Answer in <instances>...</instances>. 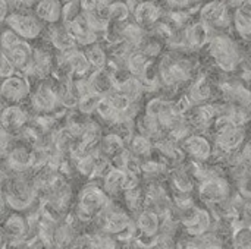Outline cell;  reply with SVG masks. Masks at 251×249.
<instances>
[{"mask_svg":"<svg viewBox=\"0 0 251 249\" xmlns=\"http://www.w3.org/2000/svg\"><path fill=\"white\" fill-rule=\"evenodd\" d=\"M132 15L140 26H154L162 16V10L153 0H143L138 3Z\"/></svg>","mask_w":251,"mask_h":249,"instance_id":"ffe728a7","label":"cell"},{"mask_svg":"<svg viewBox=\"0 0 251 249\" xmlns=\"http://www.w3.org/2000/svg\"><path fill=\"white\" fill-rule=\"evenodd\" d=\"M165 172H166V164L165 163H160V161L153 160V158L143 160V164H141V176L150 178V179H156V178L162 176Z\"/></svg>","mask_w":251,"mask_h":249,"instance_id":"1f68e13d","label":"cell"},{"mask_svg":"<svg viewBox=\"0 0 251 249\" xmlns=\"http://www.w3.org/2000/svg\"><path fill=\"white\" fill-rule=\"evenodd\" d=\"M110 197L97 185H87L81 189L76 201L75 216L79 222H93L109 205Z\"/></svg>","mask_w":251,"mask_h":249,"instance_id":"7a4b0ae2","label":"cell"},{"mask_svg":"<svg viewBox=\"0 0 251 249\" xmlns=\"http://www.w3.org/2000/svg\"><path fill=\"white\" fill-rule=\"evenodd\" d=\"M207 50L216 66L226 73L235 72L244 60L240 45L226 34H213Z\"/></svg>","mask_w":251,"mask_h":249,"instance_id":"6da1fadb","label":"cell"},{"mask_svg":"<svg viewBox=\"0 0 251 249\" xmlns=\"http://www.w3.org/2000/svg\"><path fill=\"white\" fill-rule=\"evenodd\" d=\"M32 163V150L28 145L16 144L4 157V166L10 170V175H26Z\"/></svg>","mask_w":251,"mask_h":249,"instance_id":"8fae6325","label":"cell"},{"mask_svg":"<svg viewBox=\"0 0 251 249\" xmlns=\"http://www.w3.org/2000/svg\"><path fill=\"white\" fill-rule=\"evenodd\" d=\"M49 41L59 53H66L74 48H78V44L75 43L65 23L49 25Z\"/></svg>","mask_w":251,"mask_h":249,"instance_id":"ac0fdd59","label":"cell"},{"mask_svg":"<svg viewBox=\"0 0 251 249\" xmlns=\"http://www.w3.org/2000/svg\"><path fill=\"white\" fill-rule=\"evenodd\" d=\"M137 232L141 236V239L149 241L146 245H149L151 241H154L160 235V226H162V217L150 210H143L137 214L135 219ZM144 245V247H146ZM141 247V248H144Z\"/></svg>","mask_w":251,"mask_h":249,"instance_id":"7c38bea8","label":"cell"},{"mask_svg":"<svg viewBox=\"0 0 251 249\" xmlns=\"http://www.w3.org/2000/svg\"><path fill=\"white\" fill-rule=\"evenodd\" d=\"M137 131L140 135L151 139L153 142L165 138V131H163L162 125L159 123V120L147 113H144L143 116H140L137 119Z\"/></svg>","mask_w":251,"mask_h":249,"instance_id":"7402d4cb","label":"cell"},{"mask_svg":"<svg viewBox=\"0 0 251 249\" xmlns=\"http://www.w3.org/2000/svg\"><path fill=\"white\" fill-rule=\"evenodd\" d=\"M0 73H1V78L3 79H7V78H10L13 75L19 73L18 69H16V66L12 63V60L4 53H1V68H0Z\"/></svg>","mask_w":251,"mask_h":249,"instance_id":"836d02e7","label":"cell"},{"mask_svg":"<svg viewBox=\"0 0 251 249\" xmlns=\"http://www.w3.org/2000/svg\"><path fill=\"white\" fill-rule=\"evenodd\" d=\"M181 147L184 153L197 163H207L215 156V144L204 134L193 132Z\"/></svg>","mask_w":251,"mask_h":249,"instance_id":"30bf717a","label":"cell"},{"mask_svg":"<svg viewBox=\"0 0 251 249\" xmlns=\"http://www.w3.org/2000/svg\"><path fill=\"white\" fill-rule=\"evenodd\" d=\"M28 101H29V107L37 114L54 113L59 107H62L57 81L54 82L47 78V79L37 82V85L32 88V92Z\"/></svg>","mask_w":251,"mask_h":249,"instance_id":"3957f363","label":"cell"},{"mask_svg":"<svg viewBox=\"0 0 251 249\" xmlns=\"http://www.w3.org/2000/svg\"><path fill=\"white\" fill-rule=\"evenodd\" d=\"M131 13H132V12H131V9H129L128 3H126V1H122V0L112 1V3L107 6V15H109V19H110V22H115V23L125 22Z\"/></svg>","mask_w":251,"mask_h":249,"instance_id":"f546056e","label":"cell"},{"mask_svg":"<svg viewBox=\"0 0 251 249\" xmlns=\"http://www.w3.org/2000/svg\"><path fill=\"white\" fill-rule=\"evenodd\" d=\"M29 113L25 107H22L21 104H12V106H6L1 112V123H3V129L9 131L10 134L15 132H21L22 129L26 128L28 122H29Z\"/></svg>","mask_w":251,"mask_h":249,"instance_id":"5bb4252c","label":"cell"},{"mask_svg":"<svg viewBox=\"0 0 251 249\" xmlns=\"http://www.w3.org/2000/svg\"><path fill=\"white\" fill-rule=\"evenodd\" d=\"M28 230H29V225L24 219V216H21L19 213H12L6 219L4 226H3L4 239L10 241V247L13 244H21L28 235Z\"/></svg>","mask_w":251,"mask_h":249,"instance_id":"2e32d148","label":"cell"},{"mask_svg":"<svg viewBox=\"0 0 251 249\" xmlns=\"http://www.w3.org/2000/svg\"><path fill=\"white\" fill-rule=\"evenodd\" d=\"M185 95H187V98L191 101V104L194 107L207 104V101L213 95V88H212V84L207 79V76L201 75L194 82H191V85L188 87Z\"/></svg>","mask_w":251,"mask_h":249,"instance_id":"d6986e66","label":"cell"},{"mask_svg":"<svg viewBox=\"0 0 251 249\" xmlns=\"http://www.w3.org/2000/svg\"><path fill=\"white\" fill-rule=\"evenodd\" d=\"M125 144L126 142L121 135H118L116 132H109L101 138L99 150L104 157L112 160L115 156H118L119 153H122L125 150Z\"/></svg>","mask_w":251,"mask_h":249,"instance_id":"cb8c5ba5","label":"cell"},{"mask_svg":"<svg viewBox=\"0 0 251 249\" xmlns=\"http://www.w3.org/2000/svg\"><path fill=\"white\" fill-rule=\"evenodd\" d=\"M199 197L210 205H222L231 200V185L221 172L199 183Z\"/></svg>","mask_w":251,"mask_h":249,"instance_id":"5b68a950","label":"cell"},{"mask_svg":"<svg viewBox=\"0 0 251 249\" xmlns=\"http://www.w3.org/2000/svg\"><path fill=\"white\" fill-rule=\"evenodd\" d=\"M116 91L121 92L122 95H125L126 98H129L132 103H140L141 98H143V94L146 92L141 79L135 78V76H131V75L118 82V90Z\"/></svg>","mask_w":251,"mask_h":249,"instance_id":"603a6c76","label":"cell"},{"mask_svg":"<svg viewBox=\"0 0 251 249\" xmlns=\"http://www.w3.org/2000/svg\"><path fill=\"white\" fill-rule=\"evenodd\" d=\"M10 60L12 63L16 66L19 73H26L32 65V56H34V47L29 45L28 41L21 40L18 44H15L12 48H9L7 51H3Z\"/></svg>","mask_w":251,"mask_h":249,"instance_id":"9a60e30c","label":"cell"},{"mask_svg":"<svg viewBox=\"0 0 251 249\" xmlns=\"http://www.w3.org/2000/svg\"><path fill=\"white\" fill-rule=\"evenodd\" d=\"M153 63L151 59H149L141 50H134L129 57L126 59V66L125 69L128 70V73L131 76L135 78H141L144 75V72L147 70V68Z\"/></svg>","mask_w":251,"mask_h":249,"instance_id":"d4e9b609","label":"cell"},{"mask_svg":"<svg viewBox=\"0 0 251 249\" xmlns=\"http://www.w3.org/2000/svg\"><path fill=\"white\" fill-rule=\"evenodd\" d=\"M128 173L116 167H110L103 176V189L109 197H116L119 192H125Z\"/></svg>","mask_w":251,"mask_h":249,"instance_id":"44dd1931","label":"cell"},{"mask_svg":"<svg viewBox=\"0 0 251 249\" xmlns=\"http://www.w3.org/2000/svg\"><path fill=\"white\" fill-rule=\"evenodd\" d=\"M21 40H22V38H21L16 32H13L10 28H6V29L3 31V34H1V47H3V51H7V50L12 48L15 44H18Z\"/></svg>","mask_w":251,"mask_h":249,"instance_id":"d6a6232c","label":"cell"},{"mask_svg":"<svg viewBox=\"0 0 251 249\" xmlns=\"http://www.w3.org/2000/svg\"><path fill=\"white\" fill-rule=\"evenodd\" d=\"M184 32V43H185V48L188 50H199L203 48L204 45L209 44L210 38H212V29L201 21L188 23L185 26Z\"/></svg>","mask_w":251,"mask_h":249,"instance_id":"4fadbf2b","label":"cell"},{"mask_svg":"<svg viewBox=\"0 0 251 249\" xmlns=\"http://www.w3.org/2000/svg\"><path fill=\"white\" fill-rule=\"evenodd\" d=\"M84 53H85V56H87V59L91 63V66H93L94 70H101V69H106L107 68V63H109L107 53H106V50L99 43L85 47Z\"/></svg>","mask_w":251,"mask_h":249,"instance_id":"f1b7e54d","label":"cell"},{"mask_svg":"<svg viewBox=\"0 0 251 249\" xmlns=\"http://www.w3.org/2000/svg\"><path fill=\"white\" fill-rule=\"evenodd\" d=\"M85 238V247L87 249H116L118 242L115 236L107 235L101 230H97L91 235L84 236Z\"/></svg>","mask_w":251,"mask_h":249,"instance_id":"83f0119b","label":"cell"},{"mask_svg":"<svg viewBox=\"0 0 251 249\" xmlns=\"http://www.w3.org/2000/svg\"><path fill=\"white\" fill-rule=\"evenodd\" d=\"M128 150L131 151L132 156H135L141 160H147L151 157V154L154 151V142L140 134H135L128 142Z\"/></svg>","mask_w":251,"mask_h":249,"instance_id":"484cf974","label":"cell"},{"mask_svg":"<svg viewBox=\"0 0 251 249\" xmlns=\"http://www.w3.org/2000/svg\"><path fill=\"white\" fill-rule=\"evenodd\" d=\"M34 15L47 25L60 23L63 22V3L60 0H40Z\"/></svg>","mask_w":251,"mask_h":249,"instance_id":"e0dca14e","label":"cell"},{"mask_svg":"<svg viewBox=\"0 0 251 249\" xmlns=\"http://www.w3.org/2000/svg\"><path fill=\"white\" fill-rule=\"evenodd\" d=\"M171 185L178 194H191L196 188V179L185 169H176L171 173Z\"/></svg>","mask_w":251,"mask_h":249,"instance_id":"4316f807","label":"cell"},{"mask_svg":"<svg viewBox=\"0 0 251 249\" xmlns=\"http://www.w3.org/2000/svg\"><path fill=\"white\" fill-rule=\"evenodd\" d=\"M228 7L229 6L224 0H210L200 9V21L212 31H224L232 22Z\"/></svg>","mask_w":251,"mask_h":249,"instance_id":"ba28073f","label":"cell"},{"mask_svg":"<svg viewBox=\"0 0 251 249\" xmlns=\"http://www.w3.org/2000/svg\"><path fill=\"white\" fill-rule=\"evenodd\" d=\"M104 97L97 94V92H90L87 95H84L81 100H79V104H78V110L82 116H91L93 113H97V109L101 103Z\"/></svg>","mask_w":251,"mask_h":249,"instance_id":"4dcf8cb0","label":"cell"},{"mask_svg":"<svg viewBox=\"0 0 251 249\" xmlns=\"http://www.w3.org/2000/svg\"><path fill=\"white\" fill-rule=\"evenodd\" d=\"M4 22H6L7 28H10L13 32H16L25 41L37 40L44 31L43 22L34 13L10 12Z\"/></svg>","mask_w":251,"mask_h":249,"instance_id":"8992f818","label":"cell"},{"mask_svg":"<svg viewBox=\"0 0 251 249\" xmlns=\"http://www.w3.org/2000/svg\"><path fill=\"white\" fill-rule=\"evenodd\" d=\"M0 92L3 100L7 103V106L22 104L31 97L32 92L31 81L24 73H16L7 79H3Z\"/></svg>","mask_w":251,"mask_h":249,"instance_id":"9c48e42d","label":"cell"},{"mask_svg":"<svg viewBox=\"0 0 251 249\" xmlns=\"http://www.w3.org/2000/svg\"><path fill=\"white\" fill-rule=\"evenodd\" d=\"M96 223L99 226V230L119 238L131 227L134 222L125 210H122L119 205L110 201L109 205L96 219Z\"/></svg>","mask_w":251,"mask_h":249,"instance_id":"277c9868","label":"cell"},{"mask_svg":"<svg viewBox=\"0 0 251 249\" xmlns=\"http://www.w3.org/2000/svg\"><path fill=\"white\" fill-rule=\"evenodd\" d=\"M181 225L191 238H200L212 232L213 217L209 210L196 205L194 208L181 214Z\"/></svg>","mask_w":251,"mask_h":249,"instance_id":"52a82bcc","label":"cell"},{"mask_svg":"<svg viewBox=\"0 0 251 249\" xmlns=\"http://www.w3.org/2000/svg\"><path fill=\"white\" fill-rule=\"evenodd\" d=\"M171 7L175 9H184V7H190L196 0H165Z\"/></svg>","mask_w":251,"mask_h":249,"instance_id":"e575fe53","label":"cell"}]
</instances>
